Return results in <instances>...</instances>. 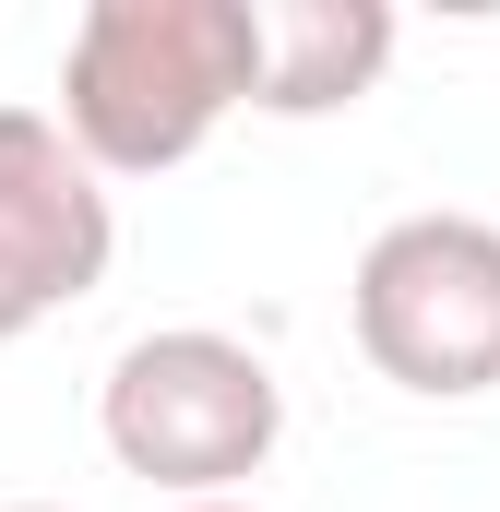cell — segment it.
I'll return each mask as SVG.
<instances>
[{
  "label": "cell",
  "instance_id": "1",
  "mask_svg": "<svg viewBox=\"0 0 500 512\" xmlns=\"http://www.w3.org/2000/svg\"><path fill=\"white\" fill-rule=\"evenodd\" d=\"M239 108H262V0H84L60 131L96 179H167Z\"/></svg>",
  "mask_w": 500,
  "mask_h": 512
},
{
  "label": "cell",
  "instance_id": "2",
  "mask_svg": "<svg viewBox=\"0 0 500 512\" xmlns=\"http://www.w3.org/2000/svg\"><path fill=\"white\" fill-rule=\"evenodd\" d=\"M96 441L167 512L179 501H250V477L286 441V382H274V358L250 334L155 322V334H131L120 358H108V382H96Z\"/></svg>",
  "mask_w": 500,
  "mask_h": 512
},
{
  "label": "cell",
  "instance_id": "3",
  "mask_svg": "<svg viewBox=\"0 0 500 512\" xmlns=\"http://www.w3.org/2000/svg\"><path fill=\"white\" fill-rule=\"evenodd\" d=\"M346 334L393 393L477 405L500 393V227L489 215H393L346 274Z\"/></svg>",
  "mask_w": 500,
  "mask_h": 512
},
{
  "label": "cell",
  "instance_id": "4",
  "mask_svg": "<svg viewBox=\"0 0 500 512\" xmlns=\"http://www.w3.org/2000/svg\"><path fill=\"white\" fill-rule=\"evenodd\" d=\"M120 262V203L84 167V143L60 108H0V346H24L36 322L84 310Z\"/></svg>",
  "mask_w": 500,
  "mask_h": 512
},
{
  "label": "cell",
  "instance_id": "5",
  "mask_svg": "<svg viewBox=\"0 0 500 512\" xmlns=\"http://www.w3.org/2000/svg\"><path fill=\"white\" fill-rule=\"evenodd\" d=\"M393 48V0H262V120H346L381 96Z\"/></svg>",
  "mask_w": 500,
  "mask_h": 512
},
{
  "label": "cell",
  "instance_id": "6",
  "mask_svg": "<svg viewBox=\"0 0 500 512\" xmlns=\"http://www.w3.org/2000/svg\"><path fill=\"white\" fill-rule=\"evenodd\" d=\"M179 512H262V501H179Z\"/></svg>",
  "mask_w": 500,
  "mask_h": 512
},
{
  "label": "cell",
  "instance_id": "7",
  "mask_svg": "<svg viewBox=\"0 0 500 512\" xmlns=\"http://www.w3.org/2000/svg\"><path fill=\"white\" fill-rule=\"evenodd\" d=\"M0 512H60V501H0Z\"/></svg>",
  "mask_w": 500,
  "mask_h": 512
}]
</instances>
